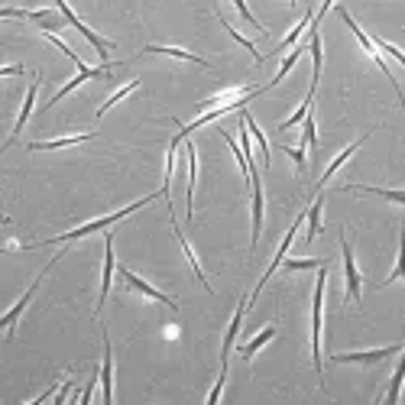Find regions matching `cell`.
<instances>
[{"label": "cell", "mask_w": 405, "mask_h": 405, "mask_svg": "<svg viewBox=\"0 0 405 405\" xmlns=\"http://www.w3.org/2000/svg\"><path fill=\"white\" fill-rule=\"evenodd\" d=\"M152 198H156V195H150V198H140V201H136V205L123 207V211H117V214H111V217H97V221H91V224H81V227H75V230H68V234H58V237H52V240H42V244H33V246H46V244H68V240H78V237H88V234H95V230H104V227L117 224L120 217H130L133 211H136V207L150 205Z\"/></svg>", "instance_id": "6da1fadb"}, {"label": "cell", "mask_w": 405, "mask_h": 405, "mask_svg": "<svg viewBox=\"0 0 405 405\" xmlns=\"http://www.w3.org/2000/svg\"><path fill=\"white\" fill-rule=\"evenodd\" d=\"M324 283H328V263L318 269L315 305H311V357H315V373H318V379H321V308H324Z\"/></svg>", "instance_id": "7a4b0ae2"}, {"label": "cell", "mask_w": 405, "mask_h": 405, "mask_svg": "<svg viewBox=\"0 0 405 405\" xmlns=\"http://www.w3.org/2000/svg\"><path fill=\"white\" fill-rule=\"evenodd\" d=\"M338 17H340V19H344V23H347V26H350V29H354V36H357V39H360V46L367 49V52H370V58H373V62H376V65H379V68H383V72H386V75H389V81H392V88H396V95H399V104H402V113H405V97H402V88H399L396 75H392V72H389V65H386V62H383V56H379V49H376V42H373V39H370V36H367V33H363V29H360V26H357V23H354V17H350L347 10H338Z\"/></svg>", "instance_id": "3957f363"}, {"label": "cell", "mask_w": 405, "mask_h": 405, "mask_svg": "<svg viewBox=\"0 0 405 405\" xmlns=\"http://www.w3.org/2000/svg\"><path fill=\"white\" fill-rule=\"evenodd\" d=\"M56 7H58V13H62V17H65V23H72V26H75L78 33H81V36H85L88 42H91V46L97 49V56H101V62H104V65H111V62H107V52H111V49H107V42H104L101 36H97L95 29H88L85 23H81V19H78L75 13H72V7H68L65 0H56Z\"/></svg>", "instance_id": "277c9868"}, {"label": "cell", "mask_w": 405, "mask_h": 405, "mask_svg": "<svg viewBox=\"0 0 405 405\" xmlns=\"http://www.w3.org/2000/svg\"><path fill=\"white\" fill-rule=\"evenodd\" d=\"M58 256H62V253H58ZM58 256H52V263H46V266H42V273H39V276H36V283H33V285H29V289H26V295H23V299H19V302H17V305H13V308H10V311H7V315H3V321H0V324H3V328H7V338H10V334H13V324H17V318H19V311L26 308V305H29V299H33V295H36L39 283H42V276H46V273H49V269H52V266H56V263H58Z\"/></svg>", "instance_id": "5b68a950"}, {"label": "cell", "mask_w": 405, "mask_h": 405, "mask_svg": "<svg viewBox=\"0 0 405 405\" xmlns=\"http://www.w3.org/2000/svg\"><path fill=\"white\" fill-rule=\"evenodd\" d=\"M340 250H344V273H347V299L360 302V273H357V263H354V250H350L344 234H340Z\"/></svg>", "instance_id": "8992f818"}, {"label": "cell", "mask_w": 405, "mask_h": 405, "mask_svg": "<svg viewBox=\"0 0 405 405\" xmlns=\"http://www.w3.org/2000/svg\"><path fill=\"white\" fill-rule=\"evenodd\" d=\"M302 221H305V214H302V217H295V224L289 227V234H285V240H283V244H279V250H276V256H273V263H269V269H266V276H263V279H260V285H256V292H253V295H260V289H263V285H266V279H269V276H273L276 269H279V266L285 263V250L292 246V240H295V234H299V227H302Z\"/></svg>", "instance_id": "52a82bcc"}, {"label": "cell", "mask_w": 405, "mask_h": 405, "mask_svg": "<svg viewBox=\"0 0 405 405\" xmlns=\"http://www.w3.org/2000/svg\"><path fill=\"white\" fill-rule=\"evenodd\" d=\"M111 276H113V237H104V279H101V299H97V311L104 308L107 295H111Z\"/></svg>", "instance_id": "ba28073f"}, {"label": "cell", "mask_w": 405, "mask_h": 405, "mask_svg": "<svg viewBox=\"0 0 405 405\" xmlns=\"http://www.w3.org/2000/svg\"><path fill=\"white\" fill-rule=\"evenodd\" d=\"M399 354V347H379V350H367V354H334V363H376V360H386Z\"/></svg>", "instance_id": "9c48e42d"}, {"label": "cell", "mask_w": 405, "mask_h": 405, "mask_svg": "<svg viewBox=\"0 0 405 405\" xmlns=\"http://www.w3.org/2000/svg\"><path fill=\"white\" fill-rule=\"evenodd\" d=\"M120 276H123V279H127V285H130V289H136V292H143V295H150V299H156V302H166L172 311L179 308V305L172 302L169 295H162L159 289H152L150 283H143V279H140V276H136V273H130V269H120Z\"/></svg>", "instance_id": "30bf717a"}, {"label": "cell", "mask_w": 405, "mask_h": 405, "mask_svg": "<svg viewBox=\"0 0 405 405\" xmlns=\"http://www.w3.org/2000/svg\"><path fill=\"white\" fill-rule=\"evenodd\" d=\"M185 159H189V185H185V195H189V221L195 214V182H198V152H195V143H185Z\"/></svg>", "instance_id": "8fae6325"}, {"label": "cell", "mask_w": 405, "mask_h": 405, "mask_svg": "<svg viewBox=\"0 0 405 405\" xmlns=\"http://www.w3.org/2000/svg\"><path fill=\"white\" fill-rule=\"evenodd\" d=\"M250 185H253V246L260 244V230H263V185H260V175H250Z\"/></svg>", "instance_id": "7c38bea8"}, {"label": "cell", "mask_w": 405, "mask_h": 405, "mask_svg": "<svg viewBox=\"0 0 405 405\" xmlns=\"http://www.w3.org/2000/svg\"><path fill=\"white\" fill-rule=\"evenodd\" d=\"M36 91H39V78H33V85H29V91H26V101H23V111H19L17 123H13V133H10L7 146H13V140H17V136H19V130H23V127H26L29 113H33V101H36Z\"/></svg>", "instance_id": "4fadbf2b"}, {"label": "cell", "mask_w": 405, "mask_h": 405, "mask_svg": "<svg viewBox=\"0 0 405 405\" xmlns=\"http://www.w3.org/2000/svg\"><path fill=\"white\" fill-rule=\"evenodd\" d=\"M107 68H113V65H101V68H85V72H78V75L72 78V81H68L65 88H58V95H52V101H49V107H52V104H58V101H62V97H65V95H72V91H75L78 85H85L88 78H97V75H104V72H107Z\"/></svg>", "instance_id": "5bb4252c"}, {"label": "cell", "mask_w": 405, "mask_h": 405, "mask_svg": "<svg viewBox=\"0 0 405 405\" xmlns=\"http://www.w3.org/2000/svg\"><path fill=\"white\" fill-rule=\"evenodd\" d=\"M113 360H111V338L104 331V367H101V383H104V402L113 399Z\"/></svg>", "instance_id": "9a60e30c"}, {"label": "cell", "mask_w": 405, "mask_h": 405, "mask_svg": "<svg viewBox=\"0 0 405 405\" xmlns=\"http://www.w3.org/2000/svg\"><path fill=\"white\" fill-rule=\"evenodd\" d=\"M146 56H172V58H182V62H198V65L211 68V62H205V58L191 56V52H185V49H172V46H146L143 49Z\"/></svg>", "instance_id": "2e32d148"}, {"label": "cell", "mask_w": 405, "mask_h": 405, "mask_svg": "<svg viewBox=\"0 0 405 405\" xmlns=\"http://www.w3.org/2000/svg\"><path fill=\"white\" fill-rule=\"evenodd\" d=\"M246 305H250V302H240V308H237L234 321H230V328H227V338H224V354H221V363H227V357H230V347H234V338H237V331H240V324H244Z\"/></svg>", "instance_id": "e0dca14e"}, {"label": "cell", "mask_w": 405, "mask_h": 405, "mask_svg": "<svg viewBox=\"0 0 405 405\" xmlns=\"http://www.w3.org/2000/svg\"><path fill=\"white\" fill-rule=\"evenodd\" d=\"M363 140H370V133H367V136H363ZM363 140H357V143H354V146H347V150L340 152L338 159L331 162L328 169H324V175H321V179H318V189H324V182H328V179H331V175H334V172H338V169H340V166H344V162H347V159H350V156H354V152H357V150H360V146H363Z\"/></svg>", "instance_id": "ac0fdd59"}, {"label": "cell", "mask_w": 405, "mask_h": 405, "mask_svg": "<svg viewBox=\"0 0 405 405\" xmlns=\"http://www.w3.org/2000/svg\"><path fill=\"white\" fill-rule=\"evenodd\" d=\"M95 140V133H78V136H62V140H49V143H29L26 150H58V146H75V143Z\"/></svg>", "instance_id": "d6986e66"}, {"label": "cell", "mask_w": 405, "mask_h": 405, "mask_svg": "<svg viewBox=\"0 0 405 405\" xmlns=\"http://www.w3.org/2000/svg\"><path fill=\"white\" fill-rule=\"evenodd\" d=\"M175 237H179V244H182V250H185V256H189V263H191V269H195V276L201 279V285H205L207 292H211V285H207V276H205V269H201V263H198V256L191 253V246H189V240L182 237V227L175 224Z\"/></svg>", "instance_id": "ffe728a7"}, {"label": "cell", "mask_w": 405, "mask_h": 405, "mask_svg": "<svg viewBox=\"0 0 405 405\" xmlns=\"http://www.w3.org/2000/svg\"><path fill=\"white\" fill-rule=\"evenodd\" d=\"M273 338H276V328H266L263 334H256V338L250 340V344H244V347H240V357H244V360H250V357H253V354H256V350L263 347V344H269V340H273Z\"/></svg>", "instance_id": "44dd1931"}, {"label": "cell", "mask_w": 405, "mask_h": 405, "mask_svg": "<svg viewBox=\"0 0 405 405\" xmlns=\"http://www.w3.org/2000/svg\"><path fill=\"white\" fill-rule=\"evenodd\" d=\"M344 191H367V195H379V198L386 201H399V205H405V191H386V189H370V185H347Z\"/></svg>", "instance_id": "7402d4cb"}, {"label": "cell", "mask_w": 405, "mask_h": 405, "mask_svg": "<svg viewBox=\"0 0 405 405\" xmlns=\"http://www.w3.org/2000/svg\"><path fill=\"white\" fill-rule=\"evenodd\" d=\"M311 101H315V88H311V91H308V97H305V101H302V107H299V111H295L292 113V117H289V120H283V123H279V130H289V127H295V123H302L305 120V117H308V111H311Z\"/></svg>", "instance_id": "603a6c76"}, {"label": "cell", "mask_w": 405, "mask_h": 405, "mask_svg": "<svg viewBox=\"0 0 405 405\" xmlns=\"http://www.w3.org/2000/svg\"><path fill=\"white\" fill-rule=\"evenodd\" d=\"M402 383H405V350H402V360H399L396 373H392V383H389V392H386L389 402H396V399H399V392H402Z\"/></svg>", "instance_id": "cb8c5ba5"}, {"label": "cell", "mask_w": 405, "mask_h": 405, "mask_svg": "<svg viewBox=\"0 0 405 405\" xmlns=\"http://www.w3.org/2000/svg\"><path fill=\"white\" fill-rule=\"evenodd\" d=\"M136 88H140V81H130V85H123V88H120V91H113V95H111V97H107V101H104V104H101V107H97V117H104V113L111 111L113 104H117V101H123V97L130 95V91H136Z\"/></svg>", "instance_id": "d4e9b609"}, {"label": "cell", "mask_w": 405, "mask_h": 405, "mask_svg": "<svg viewBox=\"0 0 405 405\" xmlns=\"http://www.w3.org/2000/svg\"><path fill=\"white\" fill-rule=\"evenodd\" d=\"M240 113H244L246 127H250V133H253V140L260 143V150H263V159H266V166H269V143H266V133L260 130V127H256V123H253V117H250V113H246V111H240Z\"/></svg>", "instance_id": "484cf974"}, {"label": "cell", "mask_w": 405, "mask_h": 405, "mask_svg": "<svg viewBox=\"0 0 405 405\" xmlns=\"http://www.w3.org/2000/svg\"><path fill=\"white\" fill-rule=\"evenodd\" d=\"M321 207H324V198L318 195V201H315V205H311V211H308V240L321 234Z\"/></svg>", "instance_id": "4316f807"}, {"label": "cell", "mask_w": 405, "mask_h": 405, "mask_svg": "<svg viewBox=\"0 0 405 405\" xmlns=\"http://www.w3.org/2000/svg\"><path fill=\"white\" fill-rule=\"evenodd\" d=\"M221 23H224V29H227V33H230V36H234V39H237V42H240V46H244V49H246V52H250V56H253V58H256V62H266V56H260V49H256V46H253V42H250V39H246V36H240V33H237V29H234V26H230V23H227V19H221Z\"/></svg>", "instance_id": "83f0119b"}, {"label": "cell", "mask_w": 405, "mask_h": 405, "mask_svg": "<svg viewBox=\"0 0 405 405\" xmlns=\"http://www.w3.org/2000/svg\"><path fill=\"white\" fill-rule=\"evenodd\" d=\"M299 58H302V46H299V49H292V56L285 58V62H283V68L276 72V78H273V81H269V85H266V88H276V85H279V81H283V78L289 75V72H292V65H295V62H299Z\"/></svg>", "instance_id": "f1b7e54d"}, {"label": "cell", "mask_w": 405, "mask_h": 405, "mask_svg": "<svg viewBox=\"0 0 405 405\" xmlns=\"http://www.w3.org/2000/svg\"><path fill=\"white\" fill-rule=\"evenodd\" d=\"M396 279H402V283H405V230H402V234H399V263H396L392 276H389V279H386V283H383V285L396 283Z\"/></svg>", "instance_id": "f546056e"}, {"label": "cell", "mask_w": 405, "mask_h": 405, "mask_svg": "<svg viewBox=\"0 0 405 405\" xmlns=\"http://www.w3.org/2000/svg\"><path fill=\"white\" fill-rule=\"evenodd\" d=\"M311 19H315V17H311V10H308V13H305V17H302V23H299V26H295L292 33L285 36V42H283V46H279V52H283V49H289V46H292V42H295V39L302 36V33H305V26H311Z\"/></svg>", "instance_id": "4dcf8cb0"}, {"label": "cell", "mask_w": 405, "mask_h": 405, "mask_svg": "<svg viewBox=\"0 0 405 405\" xmlns=\"http://www.w3.org/2000/svg\"><path fill=\"white\" fill-rule=\"evenodd\" d=\"M234 3H237V10H240V17H244L246 23H250V26H256V29H260V33H266V26H263V23H260V19H256L253 13H250V7H246V0H234Z\"/></svg>", "instance_id": "1f68e13d"}, {"label": "cell", "mask_w": 405, "mask_h": 405, "mask_svg": "<svg viewBox=\"0 0 405 405\" xmlns=\"http://www.w3.org/2000/svg\"><path fill=\"white\" fill-rule=\"evenodd\" d=\"M324 260H285V269H321Z\"/></svg>", "instance_id": "d6a6232c"}, {"label": "cell", "mask_w": 405, "mask_h": 405, "mask_svg": "<svg viewBox=\"0 0 405 405\" xmlns=\"http://www.w3.org/2000/svg\"><path fill=\"white\" fill-rule=\"evenodd\" d=\"M373 42H376V49H383L386 56H392V58H396V62H402V68H405V52H402V49L389 46V42H383V39H373Z\"/></svg>", "instance_id": "836d02e7"}, {"label": "cell", "mask_w": 405, "mask_h": 405, "mask_svg": "<svg viewBox=\"0 0 405 405\" xmlns=\"http://www.w3.org/2000/svg\"><path fill=\"white\" fill-rule=\"evenodd\" d=\"M285 152H289V156H292L295 162H299V166H305V150H292V146H283Z\"/></svg>", "instance_id": "e575fe53"}, {"label": "cell", "mask_w": 405, "mask_h": 405, "mask_svg": "<svg viewBox=\"0 0 405 405\" xmlns=\"http://www.w3.org/2000/svg\"><path fill=\"white\" fill-rule=\"evenodd\" d=\"M68 389H72V379H65V383H62V389H58V396H56V402L62 405L68 399Z\"/></svg>", "instance_id": "d590c367"}, {"label": "cell", "mask_w": 405, "mask_h": 405, "mask_svg": "<svg viewBox=\"0 0 405 405\" xmlns=\"http://www.w3.org/2000/svg\"><path fill=\"white\" fill-rule=\"evenodd\" d=\"M331 3H334V0H324V3H321V10H318V17H315V23H321V19H324V13L331 10Z\"/></svg>", "instance_id": "8d00e7d4"}]
</instances>
